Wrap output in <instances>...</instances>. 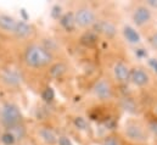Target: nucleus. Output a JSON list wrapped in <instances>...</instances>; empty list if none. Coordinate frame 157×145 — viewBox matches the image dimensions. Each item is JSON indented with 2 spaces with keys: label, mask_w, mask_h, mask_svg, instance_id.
<instances>
[{
  "label": "nucleus",
  "mask_w": 157,
  "mask_h": 145,
  "mask_svg": "<svg viewBox=\"0 0 157 145\" xmlns=\"http://www.w3.org/2000/svg\"><path fill=\"white\" fill-rule=\"evenodd\" d=\"M56 60L57 59L37 39L23 43L21 48L20 61L26 70L34 72L49 71Z\"/></svg>",
  "instance_id": "obj_1"
},
{
  "label": "nucleus",
  "mask_w": 157,
  "mask_h": 145,
  "mask_svg": "<svg viewBox=\"0 0 157 145\" xmlns=\"http://www.w3.org/2000/svg\"><path fill=\"white\" fill-rule=\"evenodd\" d=\"M128 144L147 145L152 138V132L147 122L138 116L128 117L119 132Z\"/></svg>",
  "instance_id": "obj_2"
},
{
  "label": "nucleus",
  "mask_w": 157,
  "mask_h": 145,
  "mask_svg": "<svg viewBox=\"0 0 157 145\" xmlns=\"http://www.w3.org/2000/svg\"><path fill=\"white\" fill-rule=\"evenodd\" d=\"M0 34L27 43L36 39L37 29L31 23L16 20L6 14H0Z\"/></svg>",
  "instance_id": "obj_3"
},
{
  "label": "nucleus",
  "mask_w": 157,
  "mask_h": 145,
  "mask_svg": "<svg viewBox=\"0 0 157 145\" xmlns=\"http://www.w3.org/2000/svg\"><path fill=\"white\" fill-rule=\"evenodd\" d=\"M129 16L135 28H138L145 36L154 31L155 12L146 5L145 1L133 2L129 6Z\"/></svg>",
  "instance_id": "obj_4"
},
{
  "label": "nucleus",
  "mask_w": 157,
  "mask_h": 145,
  "mask_svg": "<svg viewBox=\"0 0 157 145\" xmlns=\"http://www.w3.org/2000/svg\"><path fill=\"white\" fill-rule=\"evenodd\" d=\"M22 126H25V117L21 108L11 100L0 99V127L5 132H11Z\"/></svg>",
  "instance_id": "obj_5"
},
{
  "label": "nucleus",
  "mask_w": 157,
  "mask_h": 145,
  "mask_svg": "<svg viewBox=\"0 0 157 145\" xmlns=\"http://www.w3.org/2000/svg\"><path fill=\"white\" fill-rule=\"evenodd\" d=\"M89 93L96 101L102 103V104L111 103L118 98L117 85L112 82V79L109 76L99 77L91 84Z\"/></svg>",
  "instance_id": "obj_6"
},
{
  "label": "nucleus",
  "mask_w": 157,
  "mask_h": 145,
  "mask_svg": "<svg viewBox=\"0 0 157 145\" xmlns=\"http://www.w3.org/2000/svg\"><path fill=\"white\" fill-rule=\"evenodd\" d=\"M98 20H99V14L96 9L86 2L78 4V6L73 12L75 26L82 31L93 29Z\"/></svg>",
  "instance_id": "obj_7"
},
{
  "label": "nucleus",
  "mask_w": 157,
  "mask_h": 145,
  "mask_svg": "<svg viewBox=\"0 0 157 145\" xmlns=\"http://www.w3.org/2000/svg\"><path fill=\"white\" fill-rule=\"evenodd\" d=\"M31 139L36 145H59L60 135L46 123H36L29 132Z\"/></svg>",
  "instance_id": "obj_8"
},
{
  "label": "nucleus",
  "mask_w": 157,
  "mask_h": 145,
  "mask_svg": "<svg viewBox=\"0 0 157 145\" xmlns=\"http://www.w3.org/2000/svg\"><path fill=\"white\" fill-rule=\"evenodd\" d=\"M130 69H132V66H129V64L125 60L117 59L113 61V64L111 66V74L109 77L112 79V82L117 87L127 85V84H129Z\"/></svg>",
  "instance_id": "obj_9"
},
{
  "label": "nucleus",
  "mask_w": 157,
  "mask_h": 145,
  "mask_svg": "<svg viewBox=\"0 0 157 145\" xmlns=\"http://www.w3.org/2000/svg\"><path fill=\"white\" fill-rule=\"evenodd\" d=\"M152 83V76L150 71L141 65L133 66L130 69V77H129V84L134 85L135 88H147Z\"/></svg>",
  "instance_id": "obj_10"
},
{
  "label": "nucleus",
  "mask_w": 157,
  "mask_h": 145,
  "mask_svg": "<svg viewBox=\"0 0 157 145\" xmlns=\"http://www.w3.org/2000/svg\"><path fill=\"white\" fill-rule=\"evenodd\" d=\"M93 29L96 32V34L100 38H105L109 40H113L118 36V26L116 22L107 17H100L96 21Z\"/></svg>",
  "instance_id": "obj_11"
},
{
  "label": "nucleus",
  "mask_w": 157,
  "mask_h": 145,
  "mask_svg": "<svg viewBox=\"0 0 157 145\" xmlns=\"http://www.w3.org/2000/svg\"><path fill=\"white\" fill-rule=\"evenodd\" d=\"M21 78L17 71L11 67H0V89H9L15 90L20 87Z\"/></svg>",
  "instance_id": "obj_12"
},
{
  "label": "nucleus",
  "mask_w": 157,
  "mask_h": 145,
  "mask_svg": "<svg viewBox=\"0 0 157 145\" xmlns=\"http://www.w3.org/2000/svg\"><path fill=\"white\" fill-rule=\"evenodd\" d=\"M99 40H100V37L96 34L94 29L83 31L79 37V43L85 48H95L99 44Z\"/></svg>",
  "instance_id": "obj_13"
},
{
  "label": "nucleus",
  "mask_w": 157,
  "mask_h": 145,
  "mask_svg": "<svg viewBox=\"0 0 157 145\" xmlns=\"http://www.w3.org/2000/svg\"><path fill=\"white\" fill-rule=\"evenodd\" d=\"M128 143L119 132H110L100 140V145H127Z\"/></svg>",
  "instance_id": "obj_14"
},
{
  "label": "nucleus",
  "mask_w": 157,
  "mask_h": 145,
  "mask_svg": "<svg viewBox=\"0 0 157 145\" xmlns=\"http://www.w3.org/2000/svg\"><path fill=\"white\" fill-rule=\"evenodd\" d=\"M119 105L123 110H125V111H128V112H130L135 116L139 113V110H138L139 105H138V103H135V99L132 98V96L119 98Z\"/></svg>",
  "instance_id": "obj_15"
},
{
  "label": "nucleus",
  "mask_w": 157,
  "mask_h": 145,
  "mask_svg": "<svg viewBox=\"0 0 157 145\" xmlns=\"http://www.w3.org/2000/svg\"><path fill=\"white\" fill-rule=\"evenodd\" d=\"M146 41H147V45L149 48L157 53V29H154L152 32H150L147 36H146Z\"/></svg>",
  "instance_id": "obj_16"
},
{
  "label": "nucleus",
  "mask_w": 157,
  "mask_h": 145,
  "mask_svg": "<svg viewBox=\"0 0 157 145\" xmlns=\"http://www.w3.org/2000/svg\"><path fill=\"white\" fill-rule=\"evenodd\" d=\"M125 31H127L125 33L129 34V38H128V39H129L130 43H138V41H139V37H138L135 31H133L132 28H125Z\"/></svg>",
  "instance_id": "obj_17"
},
{
  "label": "nucleus",
  "mask_w": 157,
  "mask_h": 145,
  "mask_svg": "<svg viewBox=\"0 0 157 145\" xmlns=\"http://www.w3.org/2000/svg\"><path fill=\"white\" fill-rule=\"evenodd\" d=\"M152 115H154V117H155V120L157 121V100L155 101V104H154V106H152Z\"/></svg>",
  "instance_id": "obj_18"
},
{
  "label": "nucleus",
  "mask_w": 157,
  "mask_h": 145,
  "mask_svg": "<svg viewBox=\"0 0 157 145\" xmlns=\"http://www.w3.org/2000/svg\"><path fill=\"white\" fill-rule=\"evenodd\" d=\"M0 99H1V89H0Z\"/></svg>",
  "instance_id": "obj_19"
},
{
  "label": "nucleus",
  "mask_w": 157,
  "mask_h": 145,
  "mask_svg": "<svg viewBox=\"0 0 157 145\" xmlns=\"http://www.w3.org/2000/svg\"><path fill=\"white\" fill-rule=\"evenodd\" d=\"M127 145H135V144H127Z\"/></svg>",
  "instance_id": "obj_20"
}]
</instances>
